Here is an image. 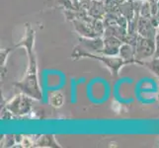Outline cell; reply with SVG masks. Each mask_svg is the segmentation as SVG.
<instances>
[{
  "label": "cell",
  "instance_id": "6da1fadb",
  "mask_svg": "<svg viewBox=\"0 0 159 148\" xmlns=\"http://www.w3.org/2000/svg\"><path fill=\"white\" fill-rule=\"evenodd\" d=\"M25 36L15 47H24L28 56V68L21 81L15 82L14 86L18 88L21 93L30 96L34 100L41 101L43 99V92L38 77V64L35 53V31L29 24L25 25Z\"/></svg>",
  "mask_w": 159,
  "mask_h": 148
},
{
  "label": "cell",
  "instance_id": "7a4b0ae2",
  "mask_svg": "<svg viewBox=\"0 0 159 148\" xmlns=\"http://www.w3.org/2000/svg\"><path fill=\"white\" fill-rule=\"evenodd\" d=\"M71 57L73 59H77L80 57H89V58L99 60V61H101L102 63L106 65V67L110 70L112 76H118L119 70L127 64L138 63V64L143 65V62H144V61H141V60H125L123 57H120V56H106V54H103V53H91V52H86L85 49L82 48L79 45L74 47L72 53H71Z\"/></svg>",
  "mask_w": 159,
  "mask_h": 148
},
{
  "label": "cell",
  "instance_id": "3957f363",
  "mask_svg": "<svg viewBox=\"0 0 159 148\" xmlns=\"http://www.w3.org/2000/svg\"><path fill=\"white\" fill-rule=\"evenodd\" d=\"M33 100L34 99L30 96L21 93V94L15 96L10 102H8L5 108L8 109L11 113L16 114V116H24V114L31 113Z\"/></svg>",
  "mask_w": 159,
  "mask_h": 148
},
{
  "label": "cell",
  "instance_id": "277c9868",
  "mask_svg": "<svg viewBox=\"0 0 159 148\" xmlns=\"http://www.w3.org/2000/svg\"><path fill=\"white\" fill-rule=\"evenodd\" d=\"M135 57L141 60L146 57H150L155 53V40L144 38L140 35L138 37V41L135 43Z\"/></svg>",
  "mask_w": 159,
  "mask_h": 148
},
{
  "label": "cell",
  "instance_id": "5b68a950",
  "mask_svg": "<svg viewBox=\"0 0 159 148\" xmlns=\"http://www.w3.org/2000/svg\"><path fill=\"white\" fill-rule=\"evenodd\" d=\"M79 46L85 49L86 52L91 53H102L104 49V38L95 37V38H79Z\"/></svg>",
  "mask_w": 159,
  "mask_h": 148
},
{
  "label": "cell",
  "instance_id": "8992f818",
  "mask_svg": "<svg viewBox=\"0 0 159 148\" xmlns=\"http://www.w3.org/2000/svg\"><path fill=\"white\" fill-rule=\"evenodd\" d=\"M104 49L102 53L106 56H119L120 47L123 42L114 36H104Z\"/></svg>",
  "mask_w": 159,
  "mask_h": 148
},
{
  "label": "cell",
  "instance_id": "52a82bcc",
  "mask_svg": "<svg viewBox=\"0 0 159 148\" xmlns=\"http://www.w3.org/2000/svg\"><path fill=\"white\" fill-rule=\"evenodd\" d=\"M156 29L152 25L150 18H145L140 16L138 24V34L144 37L149 38V39H155L156 36Z\"/></svg>",
  "mask_w": 159,
  "mask_h": 148
},
{
  "label": "cell",
  "instance_id": "ba28073f",
  "mask_svg": "<svg viewBox=\"0 0 159 148\" xmlns=\"http://www.w3.org/2000/svg\"><path fill=\"white\" fill-rule=\"evenodd\" d=\"M72 24L74 25L75 31L78 33L81 37L84 38H95L98 37L96 32L93 29V27L90 23L80 19H75L72 21Z\"/></svg>",
  "mask_w": 159,
  "mask_h": 148
},
{
  "label": "cell",
  "instance_id": "9c48e42d",
  "mask_svg": "<svg viewBox=\"0 0 159 148\" xmlns=\"http://www.w3.org/2000/svg\"><path fill=\"white\" fill-rule=\"evenodd\" d=\"M87 12H88V14L93 18L103 20L107 13L104 1H96V0H93L91 7L89 8V10L87 11Z\"/></svg>",
  "mask_w": 159,
  "mask_h": 148
},
{
  "label": "cell",
  "instance_id": "30bf717a",
  "mask_svg": "<svg viewBox=\"0 0 159 148\" xmlns=\"http://www.w3.org/2000/svg\"><path fill=\"white\" fill-rule=\"evenodd\" d=\"M119 56L125 60H139L135 57V47L128 43H123L120 46Z\"/></svg>",
  "mask_w": 159,
  "mask_h": 148
},
{
  "label": "cell",
  "instance_id": "8fae6325",
  "mask_svg": "<svg viewBox=\"0 0 159 148\" xmlns=\"http://www.w3.org/2000/svg\"><path fill=\"white\" fill-rule=\"evenodd\" d=\"M35 147H60L58 143L56 141L54 136L52 134H45L41 135L38 139L34 142Z\"/></svg>",
  "mask_w": 159,
  "mask_h": 148
},
{
  "label": "cell",
  "instance_id": "7c38bea8",
  "mask_svg": "<svg viewBox=\"0 0 159 148\" xmlns=\"http://www.w3.org/2000/svg\"><path fill=\"white\" fill-rule=\"evenodd\" d=\"M47 5L51 8H63L64 10L77 9L72 0H47Z\"/></svg>",
  "mask_w": 159,
  "mask_h": 148
},
{
  "label": "cell",
  "instance_id": "4fadbf2b",
  "mask_svg": "<svg viewBox=\"0 0 159 148\" xmlns=\"http://www.w3.org/2000/svg\"><path fill=\"white\" fill-rule=\"evenodd\" d=\"M50 104L52 107L56 108V109L61 108L64 104V96L62 93H60V92L52 93L50 98Z\"/></svg>",
  "mask_w": 159,
  "mask_h": 148
},
{
  "label": "cell",
  "instance_id": "5bb4252c",
  "mask_svg": "<svg viewBox=\"0 0 159 148\" xmlns=\"http://www.w3.org/2000/svg\"><path fill=\"white\" fill-rule=\"evenodd\" d=\"M12 52V48H3L0 52V65H1V75L4 76L6 73V69H5V65H6L7 61V56L8 54Z\"/></svg>",
  "mask_w": 159,
  "mask_h": 148
},
{
  "label": "cell",
  "instance_id": "9a60e30c",
  "mask_svg": "<svg viewBox=\"0 0 159 148\" xmlns=\"http://www.w3.org/2000/svg\"><path fill=\"white\" fill-rule=\"evenodd\" d=\"M139 13H140V16H142V17H145V18L151 17L152 14H151V8H150L149 0H143V1H141Z\"/></svg>",
  "mask_w": 159,
  "mask_h": 148
},
{
  "label": "cell",
  "instance_id": "2e32d148",
  "mask_svg": "<svg viewBox=\"0 0 159 148\" xmlns=\"http://www.w3.org/2000/svg\"><path fill=\"white\" fill-rule=\"evenodd\" d=\"M143 65L147 66L152 72H154L157 76H159V57H154L149 62H143Z\"/></svg>",
  "mask_w": 159,
  "mask_h": 148
},
{
  "label": "cell",
  "instance_id": "e0dca14e",
  "mask_svg": "<svg viewBox=\"0 0 159 148\" xmlns=\"http://www.w3.org/2000/svg\"><path fill=\"white\" fill-rule=\"evenodd\" d=\"M92 2H93V0H78L77 9H81V10L88 11L89 8L91 7Z\"/></svg>",
  "mask_w": 159,
  "mask_h": 148
},
{
  "label": "cell",
  "instance_id": "ac0fdd59",
  "mask_svg": "<svg viewBox=\"0 0 159 148\" xmlns=\"http://www.w3.org/2000/svg\"><path fill=\"white\" fill-rule=\"evenodd\" d=\"M16 137L15 135H6L5 136V140L3 141V145L4 147H9V146H13L16 143Z\"/></svg>",
  "mask_w": 159,
  "mask_h": 148
},
{
  "label": "cell",
  "instance_id": "d6986e66",
  "mask_svg": "<svg viewBox=\"0 0 159 148\" xmlns=\"http://www.w3.org/2000/svg\"><path fill=\"white\" fill-rule=\"evenodd\" d=\"M154 40H155V46H156L154 57H159V33H157V34H156Z\"/></svg>",
  "mask_w": 159,
  "mask_h": 148
},
{
  "label": "cell",
  "instance_id": "ffe728a7",
  "mask_svg": "<svg viewBox=\"0 0 159 148\" xmlns=\"http://www.w3.org/2000/svg\"><path fill=\"white\" fill-rule=\"evenodd\" d=\"M125 1H128V0H119V2H120V3H124V2H125Z\"/></svg>",
  "mask_w": 159,
  "mask_h": 148
},
{
  "label": "cell",
  "instance_id": "44dd1931",
  "mask_svg": "<svg viewBox=\"0 0 159 148\" xmlns=\"http://www.w3.org/2000/svg\"><path fill=\"white\" fill-rule=\"evenodd\" d=\"M96 1H104V0H96Z\"/></svg>",
  "mask_w": 159,
  "mask_h": 148
}]
</instances>
